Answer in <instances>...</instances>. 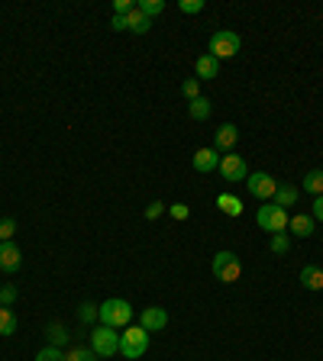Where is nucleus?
Here are the masks:
<instances>
[{
    "instance_id": "nucleus-1",
    "label": "nucleus",
    "mask_w": 323,
    "mask_h": 361,
    "mask_svg": "<svg viewBox=\"0 0 323 361\" xmlns=\"http://www.w3.org/2000/svg\"><path fill=\"white\" fill-rule=\"evenodd\" d=\"M97 319H101L103 326L120 329V326L133 323V306H129L126 300H120V297H110V300H103V303L97 306Z\"/></svg>"
},
{
    "instance_id": "nucleus-2",
    "label": "nucleus",
    "mask_w": 323,
    "mask_h": 361,
    "mask_svg": "<svg viewBox=\"0 0 323 361\" xmlns=\"http://www.w3.org/2000/svg\"><path fill=\"white\" fill-rule=\"evenodd\" d=\"M149 349V333L142 329V326H126V333L120 335V355L129 361L142 358Z\"/></svg>"
},
{
    "instance_id": "nucleus-3",
    "label": "nucleus",
    "mask_w": 323,
    "mask_h": 361,
    "mask_svg": "<svg viewBox=\"0 0 323 361\" xmlns=\"http://www.w3.org/2000/svg\"><path fill=\"white\" fill-rule=\"evenodd\" d=\"M242 274V261L236 252H217L213 255V278L223 281V284H233V281H240Z\"/></svg>"
},
{
    "instance_id": "nucleus-4",
    "label": "nucleus",
    "mask_w": 323,
    "mask_h": 361,
    "mask_svg": "<svg viewBox=\"0 0 323 361\" xmlns=\"http://www.w3.org/2000/svg\"><path fill=\"white\" fill-rule=\"evenodd\" d=\"M91 349L97 352V358H110L120 352V335L113 326H97L91 333Z\"/></svg>"
},
{
    "instance_id": "nucleus-5",
    "label": "nucleus",
    "mask_w": 323,
    "mask_h": 361,
    "mask_svg": "<svg viewBox=\"0 0 323 361\" xmlns=\"http://www.w3.org/2000/svg\"><path fill=\"white\" fill-rule=\"evenodd\" d=\"M288 220H291L288 210H281V206H275V204H262V206H258V213H256V222L265 232H272V236H275V232H285Z\"/></svg>"
},
{
    "instance_id": "nucleus-6",
    "label": "nucleus",
    "mask_w": 323,
    "mask_h": 361,
    "mask_svg": "<svg viewBox=\"0 0 323 361\" xmlns=\"http://www.w3.org/2000/svg\"><path fill=\"white\" fill-rule=\"evenodd\" d=\"M240 36L236 33H230V29H217L210 36V55L220 62V58H233V55H240Z\"/></svg>"
},
{
    "instance_id": "nucleus-7",
    "label": "nucleus",
    "mask_w": 323,
    "mask_h": 361,
    "mask_svg": "<svg viewBox=\"0 0 323 361\" xmlns=\"http://www.w3.org/2000/svg\"><path fill=\"white\" fill-rule=\"evenodd\" d=\"M217 171H220V177L226 181V184H240V181H246V177H249V168H246L242 155H233V152L220 158Z\"/></svg>"
},
{
    "instance_id": "nucleus-8",
    "label": "nucleus",
    "mask_w": 323,
    "mask_h": 361,
    "mask_svg": "<svg viewBox=\"0 0 323 361\" xmlns=\"http://www.w3.org/2000/svg\"><path fill=\"white\" fill-rule=\"evenodd\" d=\"M246 191H249L256 200L268 204V200L275 197V191H278V181H275L272 175H265V171H258V175H249V177H246Z\"/></svg>"
},
{
    "instance_id": "nucleus-9",
    "label": "nucleus",
    "mask_w": 323,
    "mask_h": 361,
    "mask_svg": "<svg viewBox=\"0 0 323 361\" xmlns=\"http://www.w3.org/2000/svg\"><path fill=\"white\" fill-rule=\"evenodd\" d=\"M139 326H142L146 333H158V329H165V326H168V310H162V306H146V310L139 313Z\"/></svg>"
},
{
    "instance_id": "nucleus-10",
    "label": "nucleus",
    "mask_w": 323,
    "mask_h": 361,
    "mask_svg": "<svg viewBox=\"0 0 323 361\" xmlns=\"http://www.w3.org/2000/svg\"><path fill=\"white\" fill-rule=\"evenodd\" d=\"M191 165H194V171H201V175H210L213 168L220 165V155H217V148H213V146H204V148H197V152H194Z\"/></svg>"
},
{
    "instance_id": "nucleus-11",
    "label": "nucleus",
    "mask_w": 323,
    "mask_h": 361,
    "mask_svg": "<svg viewBox=\"0 0 323 361\" xmlns=\"http://www.w3.org/2000/svg\"><path fill=\"white\" fill-rule=\"evenodd\" d=\"M236 139H240V130L233 123H223L220 130H217V136H213V148L223 152V155H230L233 148H236Z\"/></svg>"
},
{
    "instance_id": "nucleus-12",
    "label": "nucleus",
    "mask_w": 323,
    "mask_h": 361,
    "mask_svg": "<svg viewBox=\"0 0 323 361\" xmlns=\"http://www.w3.org/2000/svg\"><path fill=\"white\" fill-rule=\"evenodd\" d=\"M19 265H23V255H19L17 245L13 242H0V271L13 274V271H19Z\"/></svg>"
},
{
    "instance_id": "nucleus-13",
    "label": "nucleus",
    "mask_w": 323,
    "mask_h": 361,
    "mask_svg": "<svg viewBox=\"0 0 323 361\" xmlns=\"http://www.w3.org/2000/svg\"><path fill=\"white\" fill-rule=\"evenodd\" d=\"M288 229L295 232L297 239H307V236H314V232H317V220H314L310 213L291 216V220H288Z\"/></svg>"
},
{
    "instance_id": "nucleus-14",
    "label": "nucleus",
    "mask_w": 323,
    "mask_h": 361,
    "mask_svg": "<svg viewBox=\"0 0 323 361\" xmlns=\"http://www.w3.org/2000/svg\"><path fill=\"white\" fill-rule=\"evenodd\" d=\"M194 71H197V81H213V78L220 74V62L207 52V55H201L194 62Z\"/></svg>"
},
{
    "instance_id": "nucleus-15",
    "label": "nucleus",
    "mask_w": 323,
    "mask_h": 361,
    "mask_svg": "<svg viewBox=\"0 0 323 361\" xmlns=\"http://www.w3.org/2000/svg\"><path fill=\"white\" fill-rule=\"evenodd\" d=\"M123 19H126V29H129V33H139V36H146L149 29H152V19L142 17L139 10H129Z\"/></svg>"
},
{
    "instance_id": "nucleus-16",
    "label": "nucleus",
    "mask_w": 323,
    "mask_h": 361,
    "mask_svg": "<svg viewBox=\"0 0 323 361\" xmlns=\"http://www.w3.org/2000/svg\"><path fill=\"white\" fill-rule=\"evenodd\" d=\"M297 194H301L297 187H291V184H278L275 197H272V204L281 206V210H285V206H295V204H297Z\"/></svg>"
},
{
    "instance_id": "nucleus-17",
    "label": "nucleus",
    "mask_w": 323,
    "mask_h": 361,
    "mask_svg": "<svg viewBox=\"0 0 323 361\" xmlns=\"http://www.w3.org/2000/svg\"><path fill=\"white\" fill-rule=\"evenodd\" d=\"M301 284H304L307 290H323V268L307 265V268L301 271Z\"/></svg>"
},
{
    "instance_id": "nucleus-18",
    "label": "nucleus",
    "mask_w": 323,
    "mask_h": 361,
    "mask_svg": "<svg viewBox=\"0 0 323 361\" xmlns=\"http://www.w3.org/2000/svg\"><path fill=\"white\" fill-rule=\"evenodd\" d=\"M217 206H220L226 216H242V200L233 194H220L217 197Z\"/></svg>"
},
{
    "instance_id": "nucleus-19",
    "label": "nucleus",
    "mask_w": 323,
    "mask_h": 361,
    "mask_svg": "<svg viewBox=\"0 0 323 361\" xmlns=\"http://www.w3.org/2000/svg\"><path fill=\"white\" fill-rule=\"evenodd\" d=\"M304 191H307V194H314V197L323 194V168H317V171H307Z\"/></svg>"
},
{
    "instance_id": "nucleus-20",
    "label": "nucleus",
    "mask_w": 323,
    "mask_h": 361,
    "mask_svg": "<svg viewBox=\"0 0 323 361\" xmlns=\"http://www.w3.org/2000/svg\"><path fill=\"white\" fill-rule=\"evenodd\" d=\"M17 333V313L10 306H0V335H13Z\"/></svg>"
},
{
    "instance_id": "nucleus-21",
    "label": "nucleus",
    "mask_w": 323,
    "mask_h": 361,
    "mask_svg": "<svg viewBox=\"0 0 323 361\" xmlns=\"http://www.w3.org/2000/svg\"><path fill=\"white\" fill-rule=\"evenodd\" d=\"M188 113H191V120H207L210 116V100L207 97H197V100L188 103Z\"/></svg>"
},
{
    "instance_id": "nucleus-22",
    "label": "nucleus",
    "mask_w": 323,
    "mask_h": 361,
    "mask_svg": "<svg viewBox=\"0 0 323 361\" xmlns=\"http://www.w3.org/2000/svg\"><path fill=\"white\" fill-rule=\"evenodd\" d=\"M46 335H49V345H56V349H62V345L68 342V329H65L62 323H52L46 329Z\"/></svg>"
},
{
    "instance_id": "nucleus-23",
    "label": "nucleus",
    "mask_w": 323,
    "mask_h": 361,
    "mask_svg": "<svg viewBox=\"0 0 323 361\" xmlns=\"http://www.w3.org/2000/svg\"><path fill=\"white\" fill-rule=\"evenodd\" d=\"M136 10L139 13H142V17H158V13H162V10H165V0H139L136 3Z\"/></svg>"
},
{
    "instance_id": "nucleus-24",
    "label": "nucleus",
    "mask_w": 323,
    "mask_h": 361,
    "mask_svg": "<svg viewBox=\"0 0 323 361\" xmlns=\"http://www.w3.org/2000/svg\"><path fill=\"white\" fill-rule=\"evenodd\" d=\"M181 94H185V100H188V103L197 100V97H201V81H197V78H188V81L181 84Z\"/></svg>"
},
{
    "instance_id": "nucleus-25",
    "label": "nucleus",
    "mask_w": 323,
    "mask_h": 361,
    "mask_svg": "<svg viewBox=\"0 0 323 361\" xmlns=\"http://www.w3.org/2000/svg\"><path fill=\"white\" fill-rule=\"evenodd\" d=\"M288 249H291V239H288V232H275V236H272V252H275V255H285Z\"/></svg>"
},
{
    "instance_id": "nucleus-26",
    "label": "nucleus",
    "mask_w": 323,
    "mask_h": 361,
    "mask_svg": "<svg viewBox=\"0 0 323 361\" xmlns=\"http://www.w3.org/2000/svg\"><path fill=\"white\" fill-rule=\"evenodd\" d=\"M65 361H97V352L94 349H72L65 355Z\"/></svg>"
},
{
    "instance_id": "nucleus-27",
    "label": "nucleus",
    "mask_w": 323,
    "mask_h": 361,
    "mask_svg": "<svg viewBox=\"0 0 323 361\" xmlns=\"http://www.w3.org/2000/svg\"><path fill=\"white\" fill-rule=\"evenodd\" d=\"M36 361H65V355H62V349H56V345H46V349L36 355Z\"/></svg>"
},
{
    "instance_id": "nucleus-28",
    "label": "nucleus",
    "mask_w": 323,
    "mask_h": 361,
    "mask_svg": "<svg viewBox=\"0 0 323 361\" xmlns=\"http://www.w3.org/2000/svg\"><path fill=\"white\" fill-rule=\"evenodd\" d=\"M13 232H17V222L10 220V216H3V220H0V242H10Z\"/></svg>"
},
{
    "instance_id": "nucleus-29",
    "label": "nucleus",
    "mask_w": 323,
    "mask_h": 361,
    "mask_svg": "<svg viewBox=\"0 0 323 361\" xmlns=\"http://www.w3.org/2000/svg\"><path fill=\"white\" fill-rule=\"evenodd\" d=\"M78 319H81V323H94V319H97V306H94V303H81V306H78Z\"/></svg>"
},
{
    "instance_id": "nucleus-30",
    "label": "nucleus",
    "mask_w": 323,
    "mask_h": 361,
    "mask_svg": "<svg viewBox=\"0 0 323 361\" xmlns=\"http://www.w3.org/2000/svg\"><path fill=\"white\" fill-rule=\"evenodd\" d=\"M178 10H181V13H188V17H191V13H201L204 0H181V3H178Z\"/></svg>"
},
{
    "instance_id": "nucleus-31",
    "label": "nucleus",
    "mask_w": 323,
    "mask_h": 361,
    "mask_svg": "<svg viewBox=\"0 0 323 361\" xmlns=\"http://www.w3.org/2000/svg\"><path fill=\"white\" fill-rule=\"evenodd\" d=\"M129 10H136L133 0H113V17H126Z\"/></svg>"
},
{
    "instance_id": "nucleus-32",
    "label": "nucleus",
    "mask_w": 323,
    "mask_h": 361,
    "mask_svg": "<svg viewBox=\"0 0 323 361\" xmlns=\"http://www.w3.org/2000/svg\"><path fill=\"white\" fill-rule=\"evenodd\" d=\"M162 213H165V204H162V200H152V204L146 206V220H158Z\"/></svg>"
},
{
    "instance_id": "nucleus-33",
    "label": "nucleus",
    "mask_w": 323,
    "mask_h": 361,
    "mask_svg": "<svg viewBox=\"0 0 323 361\" xmlns=\"http://www.w3.org/2000/svg\"><path fill=\"white\" fill-rule=\"evenodd\" d=\"M168 213L175 216V220H188V213H191V210H188V204H172V206H168Z\"/></svg>"
},
{
    "instance_id": "nucleus-34",
    "label": "nucleus",
    "mask_w": 323,
    "mask_h": 361,
    "mask_svg": "<svg viewBox=\"0 0 323 361\" xmlns=\"http://www.w3.org/2000/svg\"><path fill=\"white\" fill-rule=\"evenodd\" d=\"M13 300H17V288H3V290H0V306H10Z\"/></svg>"
},
{
    "instance_id": "nucleus-35",
    "label": "nucleus",
    "mask_w": 323,
    "mask_h": 361,
    "mask_svg": "<svg viewBox=\"0 0 323 361\" xmlns=\"http://www.w3.org/2000/svg\"><path fill=\"white\" fill-rule=\"evenodd\" d=\"M310 216H314L317 222H323V194L314 197V213H310Z\"/></svg>"
},
{
    "instance_id": "nucleus-36",
    "label": "nucleus",
    "mask_w": 323,
    "mask_h": 361,
    "mask_svg": "<svg viewBox=\"0 0 323 361\" xmlns=\"http://www.w3.org/2000/svg\"><path fill=\"white\" fill-rule=\"evenodd\" d=\"M110 29H113V33H123V29H126V19H123V17H110Z\"/></svg>"
}]
</instances>
